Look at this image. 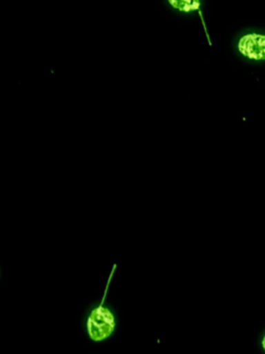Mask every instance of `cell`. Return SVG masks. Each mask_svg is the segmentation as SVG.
<instances>
[{
  "label": "cell",
  "mask_w": 265,
  "mask_h": 354,
  "mask_svg": "<svg viewBox=\"0 0 265 354\" xmlns=\"http://www.w3.org/2000/svg\"><path fill=\"white\" fill-rule=\"evenodd\" d=\"M172 7L181 12L196 11L200 8L199 0H169Z\"/></svg>",
  "instance_id": "3"
},
{
  "label": "cell",
  "mask_w": 265,
  "mask_h": 354,
  "mask_svg": "<svg viewBox=\"0 0 265 354\" xmlns=\"http://www.w3.org/2000/svg\"><path fill=\"white\" fill-rule=\"evenodd\" d=\"M115 329V318L109 308L97 306L89 315L87 330L92 341L101 342L109 337Z\"/></svg>",
  "instance_id": "1"
},
{
  "label": "cell",
  "mask_w": 265,
  "mask_h": 354,
  "mask_svg": "<svg viewBox=\"0 0 265 354\" xmlns=\"http://www.w3.org/2000/svg\"><path fill=\"white\" fill-rule=\"evenodd\" d=\"M262 347H263V349L265 350V335H264V337H263V339H262Z\"/></svg>",
  "instance_id": "4"
},
{
  "label": "cell",
  "mask_w": 265,
  "mask_h": 354,
  "mask_svg": "<svg viewBox=\"0 0 265 354\" xmlns=\"http://www.w3.org/2000/svg\"><path fill=\"white\" fill-rule=\"evenodd\" d=\"M240 53L244 57L253 59H265V37L248 35L240 40L238 45Z\"/></svg>",
  "instance_id": "2"
}]
</instances>
